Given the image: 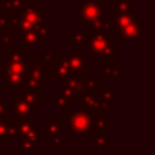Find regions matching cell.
<instances>
[{
  "label": "cell",
  "mask_w": 155,
  "mask_h": 155,
  "mask_svg": "<svg viewBox=\"0 0 155 155\" xmlns=\"http://www.w3.org/2000/svg\"><path fill=\"white\" fill-rule=\"evenodd\" d=\"M87 45L86 54L97 64L101 63H118V45L123 44L114 34L86 29Z\"/></svg>",
  "instance_id": "1"
},
{
  "label": "cell",
  "mask_w": 155,
  "mask_h": 155,
  "mask_svg": "<svg viewBox=\"0 0 155 155\" xmlns=\"http://www.w3.org/2000/svg\"><path fill=\"white\" fill-rule=\"evenodd\" d=\"M44 12H45V8L38 4L37 0H26L21 11L10 14L11 31H35L40 22L45 18Z\"/></svg>",
  "instance_id": "2"
},
{
  "label": "cell",
  "mask_w": 155,
  "mask_h": 155,
  "mask_svg": "<svg viewBox=\"0 0 155 155\" xmlns=\"http://www.w3.org/2000/svg\"><path fill=\"white\" fill-rule=\"evenodd\" d=\"M30 71V61L14 63V61H0V86L5 91L12 94L18 88L25 87L27 74Z\"/></svg>",
  "instance_id": "3"
},
{
  "label": "cell",
  "mask_w": 155,
  "mask_h": 155,
  "mask_svg": "<svg viewBox=\"0 0 155 155\" xmlns=\"http://www.w3.org/2000/svg\"><path fill=\"white\" fill-rule=\"evenodd\" d=\"M106 2L105 0H83L74 7V18L84 23L86 26L94 22L95 19L104 16Z\"/></svg>",
  "instance_id": "4"
},
{
  "label": "cell",
  "mask_w": 155,
  "mask_h": 155,
  "mask_svg": "<svg viewBox=\"0 0 155 155\" xmlns=\"http://www.w3.org/2000/svg\"><path fill=\"white\" fill-rule=\"evenodd\" d=\"M94 113L68 112V136L70 137H91V118Z\"/></svg>",
  "instance_id": "5"
},
{
  "label": "cell",
  "mask_w": 155,
  "mask_h": 155,
  "mask_svg": "<svg viewBox=\"0 0 155 155\" xmlns=\"http://www.w3.org/2000/svg\"><path fill=\"white\" fill-rule=\"evenodd\" d=\"M7 117L14 123L19 121H34L38 123V106L34 104H29L26 101L14 98V102L8 105Z\"/></svg>",
  "instance_id": "6"
},
{
  "label": "cell",
  "mask_w": 155,
  "mask_h": 155,
  "mask_svg": "<svg viewBox=\"0 0 155 155\" xmlns=\"http://www.w3.org/2000/svg\"><path fill=\"white\" fill-rule=\"evenodd\" d=\"M98 76L97 74H87V75H72L67 79L61 80V86H65V87L74 90L76 95V99H79L82 95L88 93H94L95 88L98 87Z\"/></svg>",
  "instance_id": "7"
},
{
  "label": "cell",
  "mask_w": 155,
  "mask_h": 155,
  "mask_svg": "<svg viewBox=\"0 0 155 155\" xmlns=\"http://www.w3.org/2000/svg\"><path fill=\"white\" fill-rule=\"evenodd\" d=\"M72 76V71L68 64L67 56H57L56 60L51 65L45 67L44 70V79L49 82H56V80H64L67 78Z\"/></svg>",
  "instance_id": "8"
},
{
  "label": "cell",
  "mask_w": 155,
  "mask_h": 155,
  "mask_svg": "<svg viewBox=\"0 0 155 155\" xmlns=\"http://www.w3.org/2000/svg\"><path fill=\"white\" fill-rule=\"evenodd\" d=\"M44 65L41 56H31L30 59V71L27 74L25 87L33 88V90H44L45 79H44Z\"/></svg>",
  "instance_id": "9"
},
{
  "label": "cell",
  "mask_w": 155,
  "mask_h": 155,
  "mask_svg": "<svg viewBox=\"0 0 155 155\" xmlns=\"http://www.w3.org/2000/svg\"><path fill=\"white\" fill-rule=\"evenodd\" d=\"M68 64L72 71V75H87V54H86V46L82 48H72L68 51Z\"/></svg>",
  "instance_id": "10"
},
{
  "label": "cell",
  "mask_w": 155,
  "mask_h": 155,
  "mask_svg": "<svg viewBox=\"0 0 155 155\" xmlns=\"http://www.w3.org/2000/svg\"><path fill=\"white\" fill-rule=\"evenodd\" d=\"M116 37L120 38L121 42H135L142 44L143 42V19L136 18L132 23L121 29L116 34Z\"/></svg>",
  "instance_id": "11"
},
{
  "label": "cell",
  "mask_w": 155,
  "mask_h": 155,
  "mask_svg": "<svg viewBox=\"0 0 155 155\" xmlns=\"http://www.w3.org/2000/svg\"><path fill=\"white\" fill-rule=\"evenodd\" d=\"M98 80H113L117 79L123 82L125 79L124 68L118 67V63H101L98 64Z\"/></svg>",
  "instance_id": "12"
},
{
  "label": "cell",
  "mask_w": 155,
  "mask_h": 155,
  "mask_svg": "<svg viewBox=\"0 0 155 155\" xmlns=\"http://www.w3.org/2000/svg\"><path fill=\"white\" fill-rule=\"evenodd\" d=\"M18 44L22 51H44V44L38 38L35 31H25L18 33Z\"/></svg>",
  "instance_id": "13"
},
{
  "label": "cell",
  "mask_w": 155,
  "mask_h": 155,
  "mask_svg": "<svg viewBox=\"0 0 155 155\" xmlns=\"http://www.w3.org/2000/svg\"><path fill=\"white\" fill-rule=\"evenodd\" d=\"M14 98L41 106V105H44V90H33V88L22 87L12 93V99Z\"/></svg>",
  "instance_id": "14"
},
{
  "label": "cell",
  "mask_w": 155,
  "mask_h": 155,
  "mask_svg": "<svg viewBox=\"0 0 155 155\" xmlns=\"http://www.w3.org/2000/svg\"><path fill=\"white\" fill-rule=\"evenodd\" d=\"M18 136V125L11 121L7 114L0 117V143H10Z\"/></svg>",
  "instance_id": "15"
},
{
  "label": "cell",
  "mask_w": 155,
  "mask_h": 155,
  "mask_svg": "<svg viewBox=\"0 0 155 155\" xmlns=\"http://www.w3.org/2000/svg\"><path fill=\"white\" fill-rule=\"evenodd\" d=\"M44 137H52L56 135H61L63 132V118L61 117H45L42 123Z\"/></svg>",
  "instance_id": "16"
},
{
  "label": "cell",
  "mask_w": 155,
  "mask_h": 155,
  "mask_svg": "<svg viewBox=\"0 0 155 155\" xmlns=\"http://www.w3.org/2000/svg\"><path fill=\"white\" fill-rule=\"evenodd\" d=\"M137 18L136 12H124V14H112V19H110V25H112L113 34H117L121 29L128 26L129 23Z\"/></svg>",
  "instance_id": "17"
},
{
  "label": "cell",
  "mask_w": 155,
  "mask_h": 155,
  "mask_svg": "<svg viewBox=\"0 0 155 155\" xmlns=\"http://www.w3.org/2000/svg\"><path fill=\"white\" fill-rule=\"evenodd\" d=\"M112 129H113V120L110 117H107L106 113H94L93 118H91V131L109 132Z\"/></svg>",
  "instance_id": "18"
},
{
  "label": "cell",
  "mask_w": 155,
  "mask_h": 155,
  "mask_svg": "<svg viewBox=\"0 0 155 155\" xmlns=\"http://www.w3.org/2000/svg\"><path fill=\"white\" fill-rule=\"evenodd\" d=\"M91 139L97 150H110L113 147V139L106 132H93Z\"/></svg>",
  "instance_id": "19"
},
{
  "label": "cell",
  "mask_w": 155,
  "mask_h": 155,
  "mask_svg": "<svg viewBox=\"0 0 155 155\" xmlns=\"http://www.w3.org/2000/svg\"><path fill=\"white\" fill-rule=\"evenodd\" d=\"M136 0H113L112 2V14L136 12Z\"/></svg>",
  "instance_id": "20"
},
{
  "label": "cell",
  "mask_w": 155,
  "mask_h": 155,
  "mask_svg": "<svg viewBox=\"0 0 155 155\" xmlns=\"http://www.w3.org/2000/svg\"><path fill=\"white\" fill-rule=\"evenodd\" d=\"M35 33H37L38 38L41 40V42L44 45L51 44V19L44 18L37 26V29H35Z\"/></svg>",
  "instance_id": "21"
},
{
  "label": "cell",
  "mask_w": 155,
  "mask_h": 155,
  "mask_svg": "<svg viewBox=\"0 0 155 155\" xmlns=\"http://www.w3.org/2000/svg\"><path fill=\"white\" fill-rule=\"evenodd\" d=\"M68 42L74 48H82L87 45V33L86 30H70L68 31Z\"/></svg>",
  "instance_id": "22"
},
{
  "label": "cell",
  "mask_w": 155,
  "mask_h": 155,
  "mask_svg": "<svg viewBox=\"0 0 155 155\" xmlns=\"http://www.w3.org/2000/svg\"><path fill=\"white\" fill-rule=\"evenodd\" d=\"M80 112L83 113H95V93H88L80 97Z\"/></svg>",
  "instance_id": "23"
},
{
  "label": "cell",
  "mask_w": 155,
  "mask_h": 155,
  "mask_svg": "<svg viewBox=\"0 0 155 155\" xmlns=\"http://www.w3.org/2000/svg\"><path fill=\"white\" fill-rule=\"evenodd\" d=\"M26 0H2L0 2V8L4 14H12L18 12L23 8Z\"/></svg>",
  "instance_id": "24"
},
{
  "label": "cell",
  "mask_w": 155,
  "mask_h": 155,
  "mask_svg": "<svg viewBox=\"0 0 155 155\" xmlns=\"http://www.w3.org/2000/svg\"><path fill=\"white\" fill-rule=\"evenodd\" d=\"M18 125V136H25V135H30V134H35L38 129V123L34 121H19L16 123Z\"/></svg>",
  "instance_id": "25"
},
{
  "label": "cell",
  "mask_w": 155,
  "mask_h": 155,
  "mask_svg": "<svg viewBox=\"0 0 155 155\" xmlns=\"http://www.w3.org/2000/svg\"><path fill=\"white\" fill-rule=\"evenodd\" d=\"M49 105H51L52 107H54L57 112L64 113V112H70L68 109H70L71 106H74L75 102L67 101V99L61 98V97H54V98H52L51 101H49Z\"/></svg>",
  "instance_id": "26"
},
{
  "label": "cell",
  "mask_w": 155,
  "mask_h": 155,
  "mask_svg": "<svg viewBox=\"0 0 155 155\" xmlns=\"http://www.w3.org/2000/svg\"><path fill=\"white\" fill-rule=\"evenodd\" d=\"M5 60L14 61V63H23V61H26V52L12 46L11 49L5 51Z\"/></svg>",
  "instance_id": "27"
},
{
  "label": "cell",
  "mask_w": 155,
  "mask_h": 155,
  "mask_svg": "<svg viewBox=\"0 0 155 155\" xmlns=\"http://www.w3.org/2000/svg\"><path fill=\"white\" fill-rule=\"evenodd\" d=\"M97 90H98L106 99H109V101L112 102L113 106H117V105H118V90H117V87L107 88V87L98 86V87H97Z\"/></svg>",
  "instance_id": "28"
},
{
  "label": "cell",
  "mask_w": 155,
  "mask_h": 155,
  "mask_svg": "<svg viewBox=\"0 0 155 155\" xmlns=\"http://www.w3.org/2000/svg\"><path fill=\"white\" fill-rule=\"evenodd\" d=\"M14 44V31H0V51H8L12 48Z\"/></svg>",
  "instance_id": "29"
},
{
  "label": "cell",
  "mask_w": 155,
  "mask_h": 155,
  "mask_svg": "<svg viewBox=\"0 0 155 155\" xmlns=\"http://www.w3.org/2000/svg\"><path fill=\"white\" fill-rule=\"evenodd\" d=\"M54 93H56V97H61V98L67 99V101H71V102H75V99H76V95H75V93H74V90L65 87V86H56Z\"/></svg>",
  "instance_id": "30"
},
{
  "label": "cell",
  "mask_w": 155,
  "mask_h": 155,
  "mask_svg": "<svg viewBox=\"0 0 155 155\" xmlns=\"http://www.w3.org/2000/svg\"><path fill=\"white\" fill-rule=\"evenodd\" d=\"M18 146L22 150H37L40 143L35 142L34 139H30V137L18 136Z\"/></svg>",
  "instance_id": "31"
},
{
  "label": "cell",
  "mask_w": 155,
  "mask_h": 155,
  "mask_svg": "<svg viewBox=\"0 0 155 155\" xmlns=\"http://www.w3.org/2000/svg\"><path fill=\"white\" fill-rule=\"evenodd\" d=\"M56 57H57L56 49H49V51H44L42 54H41V60H42V63H44V65H45V67L51 65L52 63L56 60Z\"/></svg>",
  "instance_id": "32"
},
{
  "label": "cell",
  "mask_w": 155,
  "mask_h": 155,
  "mask_svg": "<svg viewBox=\"0 0 155 155\" xmlns=\"http://www.w3.org/2000/svg\"><path fill=\"white\" fill-rule=\"evenodd\" d=\"M11 30V15L10 14H4L0 16V31H7Z\"/></svg>",
  "instance_id": "33"
},
{
  "label": "cell",
  "mask_w": 155,
  "mask_h": 155,
  "mask_svg": "<svg viewBox=\"0 0 155 155\" xmlns=\"http://www.w3.org/2000/svg\"><path fill=\"white\" fill-rule=\"evenodd\" d=\"M49 148H51V150H61L63 148V137H61V135H56V136L51 137Z\"/></svg>",
  "instance_id": "34"
},
{
  "label": "cell",
  "mask_w": 155,
  "mask_h": 155,
  "mask_svg": "<svg viewBox=\"0 0 155 155\" xmlns=\"http://www.w3.org/2000/svg\"><path fill=\"white\" fill-rule=\"evenodd\" d=\"M7 109H8V101L4 97L0 95V117L7 114Z\"/></svg>",
  "instance_id": "35"
},
{
  "label": "cell",
  "mask_w": 155,
  "mask_h": 155,
  "mask_svg": "<svg viewBox=\"0 0 155 155\" xmlns=\"http://www.w3.org/2000/svg\"><path fill=\"white\" fill-rule=\"evenodd\" d=\"M3 15V11H2V8H0V16H2Z\"/></svg>",
  "instance_id": "36"
},
{
  "label": "cell",
  "mask_w": 155,
  "mask_h": 155,
  "mask_svg": "<svg viewBox=\"0 0 155 155\" xmlns=\"http://www.w3.org/2000/svg\"><path fill=\"white\" fill-rule=\"evenodd\" d=\"M0 61H2V51H0Z\"/></svg>",
  "instance_id": "37"
}]
</instances>
